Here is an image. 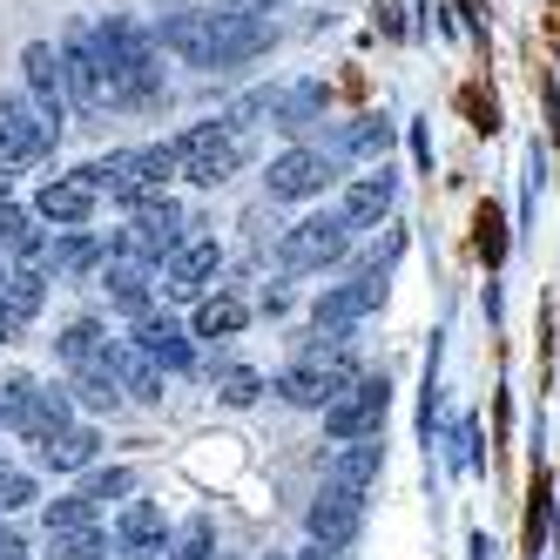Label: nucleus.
<instances>
[{
	"instance_id": "29",
	"label": "nucleus",
	"mask_w": 560,
	"mask_h": 560,
	"mask_svg": "<svg viewBox=\"0 0 560 560\" xmlns=\"http://www.w3.org/2000/svg\"><path fill=\"white\" fill-rule=\"evenodd\" d=\"M42 298H48V277L34 270V264H27V270H14V277H8V291H0V304H8L21 325H27L34 311H42Z\"/></svg>"
},
{
	"instance_id": "37",
	"label": "nucleus",
	"mask_w": 560,
	"mask_h": 560,
	"mask_svg": "<svg viewBox=\"0 0 560 560\" xmlns=\"http://www.w3.org/2000/svg\"><path fill=\"white\" fill-rule=\"evenodd\" d=\"M385 142H392L385 115H365V122H351V136H345V149H385Z\"/></svg>"
},
{
	"instance_id": "26",
	"label": "nucleus",
	"mask_w": 560,
	"mask_h": 560,
	"mask_svg": "<svg viewBox=\"0 0 560 560\" xmlns=\"http://www.w3.org/2000/svg\"><path fill=\"white\" fill-rule=\"evenodd\" d=\"M244 317H250V304H244V298L217 291V298L196 304V338H236V331H244Z\"/></svg>"
},
{
	"instance_id": "33",
	"label": "nucleus",
	"mask_w": 560,
	"mask_h": 560,
	"mask_svg": "<svg viewBox=\"0 0 560 560\" xmlns=\"http://www.w3.org/2000/svg\"><path fill=\"white\" fill-rule=\"evenodd\" d=\"M34 392H42V385H34V378H0V425H21V412H27V398Z\"/></svg>"
},
{
	"instance_id": "19",
	"label": "nucleus",
	"mask_w": 560,
	"mask_h": 560,
	"mask_svg": "<svg viewBox=\"0 0 560 560\" xmlns=\"http://www.w3.org/2000/svg\"><path fill=\"white\" fill-rule=\"evenodd\" d=\"M89 210H95V189L82 176H55L34 196V217H48V223H89Z\"/></svg>"
},
{
	"instance_id": "43",
	"label": "nucleus",
	"mask_w": 560,
	"mask_h": 560,
	"mask_svg": "<svg viewBox=\"0 0 560 560\" xmlns=\"http://www.w3.org/2000/svg\"><path fill=\"white\" fill-rule=\"evenodd\" d=\"M8 277H14V270H8V257H0V291H8Z\"/></svg>"
},
{
	"instance_id": "7",
	"label": "nucleus",
	"mask_w": 560,
	"mask_h": 560,
	"mask_svg": "<svg viewBox=\"0 0 560 560\" xmlns=\"http://www.w3.org/2000/svg\"><path fill=\"white\" fill-rule=\"evenodd\" d=\"M345 244H351V223H345V217H311V223L284 230L277 264H284V270H325V264L345 257Z\"/></svg>"
},
{
	"instance_id": "8",
	"label": "nucleus",
	"mask_w": 560,
	"mask_h": 560,
	"mask_svg": "<svg viewBox=\"0 0 560 560\" xmlns=\"http://www.w3.org/2000/svg\"><path fill=\"white\" fill-rule=\"evenodd\" d=\"M351 358H298V365L277 378V392H284V406H304V412H325L331 398L351 385Z\"/></svg>"
},
{
	"instance_id": "11",
	"label": "nucleus",
	"mask_w": 560,
	"mask_h": 560,
	"mask_svg": "<svg viewBox=\"0 0 560 560\" xmlns=\"http://www.w3.org/2000/svg\"><path fill=\"white\" fill-rule=\"evenodd\" d=\"M358 527H365V493H345V487H325L311 506V540L317 547H351Z\"/></svg>"
},
{
	"instance_id": "41",
	"label": "nucleus",
	"mask_w": 560,
	"mask_h": 560,
	"mask_svg": "<svg viewBox=\"0 0 560 560\" xmlns=\"http://www.w3.org/2000/svg\"><path fill=\"white\" fill-rule=\"evenodd\" d=\"M298 560H338V547H311V553H298Z\"/></svg>"
},
{
	"instance_id": "3",
	"label": "nucleus",
	"mask_w": 560,
	"mask_h": 560,
	"mask_svg": "<svg viewBox=\"0 0 560 560\" xmlns=\"http://www.w3.org/2000/svg\"><path fill=\"white\" fill-rule=\"evenodd\" d=\"M170 155H176V176L217 189V183H230L236 170H244V136H236L230 122H196V129H183L170 142Z\"/></svg>"
},
{
	"instance_id": "20",
	"label": "nucleus",
	"mask_w": 560,
	"mask_h": 560,
	"mask_svg": "<svg viewBox=\"0 0 560 560\" xmlns=\"http://www.w3.org/2000/svg\"><path fill=\"white\" fill-rule=\"evenodd\" d=\"M108 365H115V378H122V398H142V406H155V398H163V365H155L149 351L108 345Z\"/></svg>"
},
{
	"instance_id": "13",
	"label": "nucleus",
	"mask_w": 560,
	"mask_h": 560,
	"mask_svg": "<svg viewBox=\"0 0 560 560\" xmlns=\"http://www.w3.org/2000/svg\"><path fill=\"white\" fill-rule=\"evenodd\" d=\"M155 48L183 55L189 68H217V14H170L155 27Z\"/></svg>"
},
{
	"instance_id": "4",
	"label": "nucleus",
	"mask_w": 560,
	"mask_h": 560,
	"mask_svg": "<svg viewBox=\"0 0 560 560\" xmlns=\"http://www.w3.org/2000/svg\"><path fill=\"white\" fill-rule=\"evenodd\" d=\"M61 82H68V102L82 108V115L115 108L108 102V68H102V48H95V27H68V42H61Z\"/></svg>"
},
{
	"instance_id": "35",
	"label": "nucleus",
	"mask_w": 560,
	"mask_h": 560,
	"mask_svg": "<svg viewBox=\"0 0 560 560\" xmlns=\"http://www.w3.org/2000/svg\"><path fill=\"white\" fill-rule=\"evenodd\" d=\"M95 257H102L95 236H61V244H55V264H61V270H89Z\"/></svg>"
},
{
	"instance_id": "9",
	"label": "nucleus",
	"mask_w": 560,
	"mask_h": 560,
	"mask_svg": "<svg viewBox=\"0 0 560 560\" xmlns=\"http://www.w3.org/2000/svg\"><path fill=\"white\" fill-rule=\"evenodd\" d=\"M338 183V163L325 149H291V155H277L270 163V196L277 203H304V196H325Z\"/></svg>"
},
{
	"instance_id": "2",
	"label": "nucleus",
	"mask_w": 560,
	"mask_h": 560,
	"mask_svg": "<svg viewBox=\"0 0 560 560\" xmlns=\"http://www.w3.org/2000/svg\"><path fill=\"white\" fill-rule=\"evenodd\" d=\"M95 196L108 189L115 203H129V210H142V203H155L163 196V176H176V155L170 149H115L108 163H95V170H74Z\"/></svg>"
},
{
	"instance_id": "12",
	"label": "nucleus",
	"mask_w": 560,
	"mask_h": 560,
	"mask_svg": "<svg viewBox=\"0 0 560 560\" xmlns=\"http://www.w3.org/2000/svg\"><path fill=\"white\" fill-rule=\"evenodd\" d=\"M55 149V129L34 115V102H0V163H34Z\"/></svg>"
},
{
	"instance_id": "16",
	"label": "nucleus",
	"mask_w": 560,
	"mask_h": 560,
	"mask_svg": "<svg viewBox=\"0 0 560 560\" xmlns=\"http://www.w3.org/2000/svg\"><path fill=\"white\" fill-rule=\"evenodd\" d=\"M372 304H378V284H372V277H365V284H338V291L317 298L311 325H317V331H351V325H358V317H365Z\"/></svg>"
},
{
	"instance_id": "31",
	"label": "nucleus",
	"mask_w": 560,
	"mask_h": 560,
	"mask_svg": "<svg viewBox=\"0 0 560 560\" xmlns=\"http://www.w3.org/2000/svg\"><path fill=\"white\" fill-rule=\"evenodd\" d=\"M61 358H68L74 372H82V365H95V358H108V338H102V325H95V317H82V325H68V331H61Z\"/></svg>"
},
{
	"instance_id": "27",
	"label": "nucleus",
	"mask_w": 560,
	"mask_h": 560,
	"mask_svg": "<svg viewBox=\"0 0 560 560\" xmlns=\"http://www.w3.org/2000/svg\"><path fill=\"white\" fill-rule=\"evenodd\" d=\"M82 534H95V500H82V493L55 500V506H48V540L68 547V540H82Z\"/></svg>"
},
{
	"instance_id": "24",
	"label": "nucleus",
	"mask_w": 560,
	"mask_h": 560,
	"mask_svg": "<svg viewBox=\"0 0 560 560\" xmlns=\"http://www.w3.org/2000/svg\"><path fill=\"white\" fill-rule=\"evenodd\" d=\"M385 210H392V176L378 170V176H358V183L345 189V210H338V217H345L351 230H365V223H378Z\"/></svg>"
},
{
	"instance_id": "14",
	"label": "nucleus",
	"mask_w": 560,
	"mask_h": 560,
	"mask_svg": "<svg viewBox=\"0 0 560 560\" xmlns=\"http://www.w3.org/2000/svg\"><path fill=\"white\" fill-rule=\"evenodd\" d=\"M217 264H223V250L210 244V236H196V244H183V250L170 257V270H163L170 298H203V291H210V277H217Z\"/></svg>"
},
{
	"instance_id": "6",
	"label": "nucleus",
	"mask_w": 560,
	"mask_h": 560,
	"mask_svg": "<svg viewBox=\"0 0 560 560\" xmlns=\"http://www.w3.org/2000/svg\"><path fill=\"white\" fill-rule=\"evenodd\" d=\"M183 244H189V236H183V210L155 196V203H142V210H136V223L122 230V250H115V257H136V264H163V257H176Z\"/></svg>"
},
{
	"instance_id": "17",
	"label": "nucleus",
	"mask_w": 560,
	"mask_h": 560,
	"mask_svg": "<svg viewBox=\"0 0 560 560\" xmlns=\"http://www.w3.org/2000/svg\"><path fill=\"white\" fill-rule=\"evenodd\" d=\"M136 351H149L155 358V365H163V372H183L189 365V331L183 325H170V317H136V338H129Z\"/></svg>"
},
{
	"instance_id": "30",
	"label": "nucleus",
	"mask_w": 560,
	"mask_h": 560,
	"mask_svg": "<svg viewBox=\"0 0 560 560\" xmlns=\"http://www.w3.org/2000/svg\"><path fill=\"white\" fill-rule=\"evenodd\" d=\"M74 392H82L89 398V406H122V378H115V365H108V358H95V365H82V372H74Z\"/></svg>"
},
{
	"instance_id": "18",
	"label": "nucleus",
	"mask_w": 560,
	"mask_h": 560,
	"mask_svg": "<svg viewBox=\"0 0 560 560\" xmlns=\"http://www.w3.org/2000/svg\"><path fill=\"white\" fill-rule=\"evenodd\" d=\"M270 122L284 129V136L317 129V122H325V82H298V89H284V95H270Z\"/></svg>"
},
{
	"instance_id": "38",
	"label": "nucleus",
	"mask_w": 560,
	"mask_h": 560,
	"mask_svg": "<svg viewBox=\"0 0 560 560\" xmlns=\"http://www.w3.org/2000/svg\"><path fill=\"white\" fill-rule=\"evenodd\" d=\"M27 500H34V479H21V472L0 479V513H14V506H27Z\"/></svg>"
},
{
	"instance_id": "42",
	"label": "nucleus",
	"mask_w": 560,
	"mask_h": 560,
	"mask_svg": "<svg viewBox=\"0 0 560 560\" xmlns=\"http://www.w3.org/2000/svg\"><path fill=\"white\" fill-rule=\"evenodd\" d=\"M8 183H14V176H8V163H0V203H8Z\"/></svg>"
},
{
	"instance_id": "39",
	"label": "nucleus",
	"mask_w": 560,
	"mask_h": 560,
	"mask_svg": "<svg viewBox=\"0 0 560 560\" xmlns=\"http://www.w3.org/2000/svg\"><path fill=\"white\" fill-rule=\"evenodd\" d=\"M14 331H21V317H14L8 304H0V345H14Z\"/></svg>"
},
{
	"instance_id": "21",
	"label": "nucleus",
	"mask_w": 560,
	"mask_h": 560,
	"mask_svg": "<svg viewBox=\"0 0 560 560\" xmlns=\"http://www.w3.org/2000/svg\"><path fill=\"white\" fill-rule=\"evenodd\" d=\"M163 540H170V520L155 513L149 500H129L122 520H115V547H122V553H163Z\"/></svg>"
},
{
	"instance_id": "5",
	"label": "nucleus",
	"mask_w": 560,
	"mask_h": 560,
	"mask_svg": "<svg viewBox=\"0 0 560 560\" xmlns=\"http://www.w3.org/2000/svg\"><path fill=\"white\" fill-rule=\"evenodd\" d=\"M385 406H392V385L372 378V372H358V378L331 398V406H325V425H331V439H372L378 419H385Z\"/></svg>"
},
{
	"instance_id": "32",
	"label": "nucleus",
	"mask_w": 560,
	"mask_h": 560,
	"mask_svg": "<svg viewBox=\"0 0 560 560\" xmlns=\"http://www.w3.org/2000/svg\"><path fill=\"white\" fill-rule=\"evenodd\" d=\"M257 392H264V378H257L250 365H223V372H217V398H223V406H250Z\"/></svg>"
},
{
	"instance_id": "44",
	"label": "nucleus",
	"mask_w": 560,
	"mask_h": 560,
	"mask_svg": "<svg viewBox=\"0 0 560 560\" xmlns=\"http://www.w3.org/2000/svg\"><path fill=\"white\" fill-rule=\"evenodd\" d=\"M0 479H8V472H0Z\"/></svg>"
},
{
	"instance_id": "22",
	"label": "nucleus",
	"mask_w": 560,
	"mask_h": 560,
	"mask_svg": "<svg viewBox=\"0 0 560 560\" xmlns=\"http://www.w3.org/2000/svg\"><path fill=\"white\" fill-rule=\"evenodd\" d=\"M372 479H378V432H372V439H338V453H331V487L365 493Z\"/></svg>"
},
{
	"instance_id": "1",
	"label": "nucleus",
	"mask_w": 560,
	"mask_h": 560,
	"mask_svg": "<svg viewBox=\"0 0 560 560\" xmlns=\"http://www.w3.org/2000/svg\"><path fill=\"white\" fill-rule=\"evenodd\" d=\"M95 48H102V68H108V102H122V108L163 102V48H155L149 27H136L129 14H108L95 27Z\"/></svg>"
},
{
	"instance_id": "10",
	"label": "nucleus",
	"mask_w": 560,
	"mask_h": 560,
	"mask_svg": "<svg viewBox=\"0 0 560 560\" xmlns=\"http://www.w3.org/2000/svg\"><path fill=\"white\" fill-rule=\"evenodd\" d=\"M21 68H27V95H34V115H42L48 129H61V115H68V82H61V48H55V42H27Z\"/></svg>"
},
{
	"instance_id": "40",
	"label": "nucleus",
	"mask_w": 560,
	"mask_h": 560,
	"mask_svg": "<svg viewBox=\"0 0 560 560\" xmlns=\"http://www.w3.org/2000/svg\"><path fill=\"white\" fill-rule=\"evenodd\" d=\"M0 560H27V553H21V540H14V534H0Z\"/></svg>"
},
{
	"instance_id": "28",
	"label": "nucleus",
	"mask_w": 560,
	"mask_h": 560,
	"mask_svg": "<svg viewBox=\"0 0 560 560\" xmlns=\"http://www.w3.org/2000/svg\"><path fill=\"white\" fill-rule=\"evenodd\" d=\"M95 446H102V439H95L89 425H68L61 439H48V446H42V466L74 472V466H89V459H95Z\"/></svg>"
},
{
	"instance_id": "34",
	"label": "nucleus",
	"mask_w": 560,
	"mask_h": 560,
	"mask_svg": "<svg viewBox=\"0 0 560 560\" xmlns=\"http://www.w3.org/2000/svg\"><path fill=\"white\" fill-rule=\"evenodd\" d=\"M61 553H68V560H129L122 547H115V534H102V527H95V534H82V540H68Z\"/></svg>"
},
{
	"instance_id": "25",
	"label": "nucleus",
	"mask_w": 560,
	"mask_h": 560,
	"mask_svg": "<svg viewBox=\"0 0 560 560\" xmlns=\"http://www.w3.org/2000/svg\"><path fill=\"white\" fill-rule=\"evenodd\" d=\"M0 257H42V223H34V210L21 203H0Z\"/></svg>"
},
{
	"instance_id": "36",
	"label": "nucleus",
	"mask_w": 560,
	"mask_h": 560,
	"mask_svg": "<svg viewBox=\"0 0 560 560\" xmlns=\"http://www.w3.org/2000/svg\"><path fill=\"white\" fill-rule=\"evenodd\" d=\"M129 487H136V479H129L122 466H108V472H95V479H89V487H82V500H95V506H102V500H122Z\"/></svg>"
},
{
	"instance_id": "15",
	"label": "nucleus",
	"mask_w": 560,
	"mask_h": 560,
	"mask_svg": "<svg viewBox=\"0 0 560 560\" xmlns=\"http://www.w3.org/2000/svg\"><path fill=\"white\" fill-rule=\"evenodd\" d=\"M102 291H108V304H115V311L149 317L155 277H149V264H136V257H108V264H102Z\"/></svg>"
},
{
	"instance_id": "23",
	"label": "nucleus",
	"mask_w": 560,
	"mask_h": 560,
	"mask_svg": "<svg viewBox=\"0 0 560 560\" xmlns=\"http://www.w3.org/2000/svg\"><path fill=\"white\" fill-rule=\"evenodd\" d=\"M68 425H74V419H68V392H34L14 432L27 439V446H48V439H61Z\"/></svg>"
}]
</instances>
